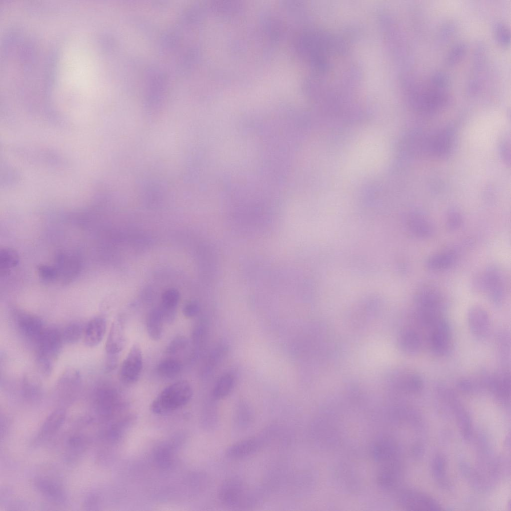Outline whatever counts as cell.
<instances>
[{"instance_id":"8","label":"cell","mask_w":511,"mask_h":511,"mask_svg":"<svg viewBox=\"0 0 511 511\" xmlns=\"http://www.w3.org/2000/svg\"><path fill=\"white\" fill-rule=\"evenodd\" d=\"M485 388L489 390L503 403L510 400L511 395V376L508 371H502L495 374L487 372L481 375Z\"/></svg>"},{"instance_id":"21","label":"cell","mask_w":511,"mask_h":511,"mask_svg":"<svg viewBox=\"0 0 511 511\" xmlns=\"http://www.w3.org/2000/svg\"><path fill=\"white\" fill-rule=\"evenodd\" d=\"M401 348L406 353L415 355L422 347V340L419 333L413 329H406L401 334L399 339Z\"/></svg>"},{"instance_id":"33","label":"cell","mask_w":511,"mask_h":511,"mask_svg":"<svg viewBox=\"0 0 511 511\" xmlns=\"http://www.w3.org/2000/svg\"><path fill=\"white\" fill-rule=\"evenodd\" d=\"M39 277L46 282H52L58 280L57 269L54 265L40 264L37 267Z\"/></svg>"},{"instance_id":"28","label":"cell","mask_w":511,"mask_h":511,"mask_svg":"<svg viewBox=\"0 0 511 511\" xmlns=\"http://www.w3.org/2000/svg\"><path fill=\"white\" fill-rule=\"evenodd\" d=\"M181 364L177 359L169 358L162 360L157 366L158 373L162 377L172 378L181 370Z\"/></svg>"},{"instance_id":"37","label":"cell","mask_w":511,"mask_h":511,"mask_svg":"<svg viewBox=\"0 0 511 511\" xmlns=\"http://www.w3.org/2000/svg\"><path fill=\"white\" fill-rule=\"evenodd\" d=\"M498 40L503 45H507L510 41V32L503 24H498L496 28Z\"/></svg>"},{"instance_id":"10","label":"cell","mask_w":511,"mask_h":511,"mask_svg":"<svg viewBox=\"0 0 511 511\" xmlns=\"http://www.w3.org/2000/svg\"><path fill=\"white\" fill-rule=\"evenodd\" d=\"M414 300L417 310L423 311L442 313L446 305L441 292L429 286L420 288L415 294Z\"/></svg>"},{"instance_id":"36","label":"cell","mask_w":511,"mask_h":511,"mask_svg":"<svg viewBox=\"0 0 511 511\" xmlns=\"http://www.w3.org/2000/svg\"><path fill=\"white\" fill-rule=\"evenodd\" d=\"M24 381L23 387L25 393L30 396H37L39 393L40 387L37 381L34 379L26 378Z\"/></svg>"},{"instance_id":"16","label":"cell","mask_w":511,"mask_h":511,"mask_svg":"<svg viewBox=\"0 0 511 511\" xmlns=\"http://www.w3.org/2000/svg\"><path fill=\"white\" fill-rule=\"evenodd\" d=\"M263 442L258 437H252L239 441L229 447L226 456L231 459H240L250 456L258 451Z\"/></svg>"},{"instance_id":"14","label":"cell","mask_w":511,"mask_h":511,"mask_svg":"<svg viewBox=\"0 0 511 511\" xmlns=\"http://www.w3.org/2000/svg\"><path fill=\"white\" fill-rule=\"evenodd\" d=\"M126 344L124 320L118 317L113 322L105 343L107 355H119Z\"/></svg>"},{"instance_id":"6","label":"cell","mask_w":511,"mask_h":511,"mask_svg":"<svg viewBox=\"0 0 511 511\" xmlns=\"http://www.w3.org/2000/svg\"><path fill=\"white\" fill-rule=\"evenodd\" d=\"M218 498L225 506L237 508L246 504L248 499L245 486L236 479H229L220 486L218 492Z\"/></svg>"},{"instance_id":"30","label":"cell","mask_w":511,"mask_h":511,"mask_svg":"<svg viewBox=\"0 0 511 511\" xmlns=\"http://www.w3.org/2000/svg\"><path fill=\"white\" fill-rule=\"evenodd\" d=\"M497 345L501 361L506 367L510 364V337L506 331L498 333Z\"/></svg>"},{"instance_id":"18","label":"cell","mask_w":511,"mask_h":511,"mask_svg":"<svg viewBox=\"0 0 511 511\" xmlns=\"http://www.w3.org/2000/svg\"><path fill=\"white\" fill-rule=\"evenodd\" d=\"M408 223L410 231L417 237L428 238L434 234L435 228L433 224L420 214H414L411 215Z\"/></svg>"},{"instance_id":"11","label":"cell","mask_w":511,"mask_h":511,"mask_svg":"<svg viewBox=\"0 0 511 511\" xmlns=\"http://www.w3.org/2000/svg\"><path fill=\"white\" fill-rule=\"evenodd\" d=\"M94 402L98 412L105 417L112 415L120 404L117 391L106 384L101 385L96 388L94 393Z\"/></svg>"},{"instance_id":"5","label":"cell","mask_w":511,"mask_h":511,"mask_svg":"<svg viewBox=\"0 0 511 511\" xmlns=\"http://www.w3.org/2000/svg\"><path fill=\"white\" fill-rule=\"evenodd\" d=\"M421 140V149L437 157H442L449 154L453 143V134L451 130L443 129L434 133Z\"/></svg>"},{"instance_id":"17","label":"cell","mask_w":511,"mask_h":511,"mask_svg":"<svg viewBox=\"0 0 511 511\" xmlns=\"http://www.w3.org/2000/svg\"><path fill=\"white\" fill-rule=\"evenodd\" d=\"M106 319L101 316L91 319L84 327L83 338L85 344L90 347L98 345L106 331Z\"/></svg>"},{"instance_id":"9","label":"cell","mask_w":511,"mask_h":511,"mask_svg":"<svg viewBox=\"0 0 511 511\" xmlns=\"http://www.w3.org/2000/svg\"><path fill=\"white\" fill-rule=\"evenodd\" d=\"M54 266L58 272V280L63 283H67L79 274L81 261L73 252L60 251L55 256Z\"/></svg>"},{"instance_id":"13","label":"cell","mask_w":511,"mask_h":511,"mask_svg":"<svg viewBox=\"0 0 511 511\" xmlns=\"http://www.w3.org/2000/svg\"><path fill=\"white\" fill-rule=\"evenodd\" d=\"M16 323L22 335L35 342L45 328L39 317L25 312L16 314Z\"/></svg>"},{"instance_id":"41","label":"cell","mask_w":511,"mask_h":511,"mask_svg":"<svg viewBox=\"0 0 511 511\" xmlns=\"http://www.w3.org/2000/svg\"><path fill=\"white\" fill-rule=\"evenodd\" d=\"M505 142H504L501 144V150L502 151V154H503L504 158H505V160H506L507 161V158H509V156L507 154H509L510 155V152H508V150L510 151V150H508L507 148V143L506 141Z\"/></svg>"},{"instance_id":"27","label":"cell","mask_w":511,"mask_h":511,"mask_svg":"<svg viewBox=\"0 0 511 511\" xmlns=\"http://www.w3.org/2000/svg\"><path fill=\"white\" fill-rule=\"evenodd\" d=\"M65 417V412L62 409H57L52 412L43 423L41 433L44 436L53 434L62 425Z\"/></svg>"},{"instance_id":"38","label":"cell","mask_w":511,"mask_h":511,"mask_svg":"<svg viewBox=\"0 0 511 511\" xmlns=\"http://www.w3.org/2000/svg\"><path fill=\"white\" fill-rule=\"evenodd\" d=\"M199 310V307L195 301H189L187 303L183 308V313L187 318H192L196 316Z\"/></svg>"},{"instance_id":"40","label":"cell","mask_w":511,"mask_h":511,"mask_svg":"<svg viewBox=\"0 0 511 511\" xmlns=\"http://www.w3.org/2000/svg\"><path fill=\"white\" fill-rule=\"evenodd\" d=\"M119 355H107L105 369L109 372L114 370L117 366L118 362Z\"/></svg>"},{"instance_id":"19","label":"cell","mask_w":511,"mask_h":511,"mask_svg":"<svg viewBox=\"0 0 511 511\" xmlns=\"http://www.w3.org/2000/svg\"><path fill=\"white\" fill-rule=\"evenodd\" d=\"M35 485L44 496L56 502H63L65 495L62 488L56 483L50 480L39 478L35 480Z\"/></svg>"},{"instance_id":"7","label":"cell","mask_w":511,"mask_h":511,"mask_svg":"<svg viewBox=\"0 0 511 511\" xmlns=\"http://www.w3.org/2000/svg\"><path fill=\"white\" fill-rule=\"evenodd\" d=\"M143 368V357L139 345L134 344L124 360L119 371V378L127 384L136 382L139 378Z\"/></svg>"},{"instance_id":"34","label":"cell","mask_w":511,"mask_h":511,"mask_svg":"<svg viewBox=\"0 0 511 511\" xmlns=\"http://www.w3.org/2000/svg\"><path fill=\"white\" fill-rule=\"evenodd\" d=\"M188 345L187 338L181 335L175 336L167 345L165 352L170 355L176 354L185 349Z\"/></svg>"},{"instance_id":"3","label":"cell","mask_w":511,"mask_h":511,"mask_svg":"<svg viewBox=\"0 0 511 511\" xmlns=\"http://www.w3.org/2000/svg\"><path fill=\"white\" fill-rule=\"evenodd\" d=\"M473 287L476 291H486L493 303L501 305L505 296V286L503 274L495 266H491L476 277Z\"/></svg>"},{"instance_id":"29","label":"cell","mask_w":511,"mask_h":511,"mask_svg":"<svg viewBox=\"0 0 511 511\" xmlns=\"http://www.w3.org/2000/svg\"><path fill=\"white\" fill-rule=\"evenodd\" d=\"M84 327L78 322L68 324L61 331L63 342L73 344L78 342L83 337Z\"/></svg>"},{"instance_id":"25","label":"cell","mask_w":511,"mask_h":511,"mask_svg":"<svg viewBox=\"0 0 511 511\" xmlns=\"http://www.w3.org/2000/svg\"><path fill=\"white\" fill-rule=\"evenodd\" d=\"M19 256L14 250L9 248L0 251V272L1 276L8 275L18 263Z\"/></svg>"},{"instance_id":"24","label":"cell","mask_w":511,"mask_h":511,"mask_svg":"<svg viewBox=\"0 0 511 511\" xmlns=\"http://www.w3.org/2000/svg\"><path fill=\"white\" fill-rule=\"evenodd\" d=\"M397 384L400 388L411 393H418L423 387L422 377L418 374L406 373L398 377Z\"/></svg>"},{"instance_id":"39","label":"cell","mask_w":511,"mask_h":511,"mask_svg":"<svg viewBox=\"0 0 511 511\" xmlns=\"http://www.w3.org/2000/svg\"><path fill=\"white\" fill-rule=\"evenodd\" d=\"M465 48L463 45L460 44L456 46L451 52L448 62L450 64L455 63L456 61L460 59L464 52H465Z\"/></svg>"},{"instance_id":"20","label":"cell","mask_w":511,"mask_h":511,"mask_svg":"<svg viewBox=\"0 0 511 511\" xmlns=\"http://www.w3.org/2000/svg\"><path fill=\"white\" fill-rule=\"evenodd\" d=\"M178 291L173 288L165 291L162 296V307L160 308L165 322L170 323L175 317V308L179 300Z\"/></svg>"},{"instance_id":"26","label":"cell","mask_w":511,"mask_h":511,"mask_svg":"<svg viewBox=\"0 0 511 511\" xmlns=\"http://www.w3.org/2000/svg\"><path fill=\"white\" fill-rule=\"evenodd\" d=\"M235 384L234 376L230 373L223 375L215 384L213 397L215 399H221L227 396L232 391Z\"/></svg>"},{"instance_id":"2","label":"cell","mask_w":511,"mask_h":511,"mask_svg":"<svg viewBox=\"0 0 511 511\" xmlns=\"http://www.w3.org/2000/svg\"><path fill=\"white\" fill-rule=\"evenodd\" d=\"M63 343L61 331L55 327L45 328L36 341L37 363L44 374L51 373L53 361L59 354Z\"/></svg>"},{"instance_id":"4","label":"cell","mask_w":511,"mask_h":511,"mask_svg":"<svg viewBox=\"0 0 511 511\" xmlns=\"http://www.w3.org/2000/svg\"><path fill=\"white\" fill-rule=\"evenodd\" d=\"M430 347L436 355L443 356L448 354L452 346V331L449 323L443 317L432 326Z\"/></svg>"},{"instance_id":"1","label":"cell","mask_w":511,"mask_h":511,"mask_svg":"<svg viewBox=\"0 0 511 511\" xmlns=\"http://www.w3.org/2000/svg\"><path fill=\"white\" fill-rule=\"evenodd\" d=\"M193 396V389L186 380H180L169 385L155 398L151 410L157 415L175 411L187 404Z\"/></svg>"},{"instance_id":"15","label":"cell","mask_w":511,"mask_h":511,"mask_svg":"<svg viewBox=\"0 0 511 511\" xmlns=\"http://www.w3.org/2000/svg\"><path fill=\"white\" fill-rule=\"evenodd\" d=\"M403 503L407 509L414 511H439V504L431 497L416 491H408L402 497Z\"/></svg>"},{"instance_id":"35","label":"cell","mask_w":511,"mask_h":511,"mask_svg":"<svg viewBox=\"0 0 511 511\" xmlns=\"http://www.w3.org/2000/svg\"><path fill=\"white\" fill-rule=\"evenodd\" d=\"M462 223V216L457 210L452 209L448 212L446 222V226L448 230H456L461 226Z\"/></svg>"},{"instance_id":"31","label":"cell","mask_w":511,"mask_h":511,"mask_svg":"<svg viewBox=\"0 0 511 511\" xmlns=\"http://www.w3.org/2000/svg\"><path fill=\"white\" fill-rule=\"evenodd\" d=\"M479 378H463L456 383L457 389L466 393H475L485 388L481 376Z\"/></svg>"},{"instance_id":"12","label":"cell","mask_w":511,"mask_h":511,"mask_svg":"<svg viewBox=\"0 0 511 511\" xmlns=\"http://www.w3.org/2000/svg\"><path fill=\"white\" fill-rule=\"evenodd\" d=\"M468 322L471 333L479 340H484L490 335L491 320L487 311L480 306H474L468 313Z\"/></svg>"},{"instance_id":"32","label":"cell","mask_w":511,"mask_h":511,"mask_svg":"<svg viewBox=\"0 0 511 511\" xmlns=\"http://www.w3.org/2000/svg\"><path fill=\"white\" fill-rule=\"evenodd\" d=\"M252 414L249 407L244 403L240 404L236 414L235 421L240 427L248 426L252 419Z\"/></svg>"},{"instance_id":"22","label":"cell","mask_w":511,"mask_h":511,"mask_svg":"<svg viewBox=\"0 0 511 511\" xmlns=\"http://www.w3.org/2000/svg\"><path fill=\"white\" fill-rule=\"evenodd\" d=\"M164 320L160 308H154L148 314L146 329L149 336L153 340H159L162 336Z\"/></svg>"},{"instance_id":"23","label":"cell","mask_w":511,"mask_h":511,"mask_svg":"<svg viewBox=\"0 0 511 511\" xmlns=\"http://www.w3.org/2000/svg\"><path fill=\"white\" fill-rule=\"evenodd\" d=\"M456 260V256L454 253L444 252L430 256L426 260L425 264L430 270H443L452 266Z\"/></svg>"}]
</instances>
